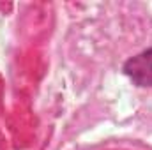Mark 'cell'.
Wrapping results in <instances>:
<instances>
[{
    "mask_svg": "<svg viewBox=\"0 0 152 150\" xmlns=\"http://www.w3.org/2000/svg\"><path fill=\"white\" fill-rule=\"evenodd\" d=\"M124 73L138 87H152V48L131 57L124 64Z\"/></svg>",
    "mask_w": 152,
    "mask_h": 150,
    "instance_id": "obj_1",
    "label": "cell"
}]
</instances>
